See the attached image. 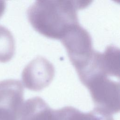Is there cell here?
Returning a JSON list of instances; mask_svg holds the SVG:
<instances>
[{"label": "cell", "instance_id": "1", "mask_svg": "<svg viewBox=\"0 0 120 120\" xmlns=\"http://www.w3.org/2000/svg\"><path fill=\"white\" fill-rule=\"evenodd\" d=\"M90 1L37 0L27 10L28 20L38 32L48 38L60 39L73 26L79 24L77 11Z\"/></svg>", "mask_w": 120, "mask_h": 120}, {"label": "cell", "instance_id": "2", "mask_svg": "<svg viewBox=\"0 0 120 120\" xmlns=\"http://www.w3.org/2000/svg\"><path fill=\"white\" fill-rule=\"evenodd\" d=\"M90 91L96 108L110 114L119 112L120 82L109 76L98 75L82 83Z\"/></svg>", "mask_w": 120, "mask_h": 120}, {"label": "cell", "instance_id": "3", "mask_svg": "<svg viewBox=\"0 0 120 120\" xmlns=\"http://www.w3.org/2000/svg\"><path fill=\"white\" fill-rule=\"evenodd\" d=\"M60 40L76 72L83 68L95 51L89 32L78 24L71 27Z\"/></svg>", "mask_w": 120, "mask_h": 120}, {"label": "cell", "instance_id": "4", "mask_svg": "<svg viewBox=\"0 0 120 120\" xmlns=\"http://www.w3.org/2000/svg\"><path fill=\"white\" fill-rule=\"evenodd\" d=\"M82 83L98 75L120 76V50L114 45L107 46L103 52L95 51L88 64L77 72Z\"/></svg>", "mask_w": 120, "mask_h": 120}, {"label": "cell", "instance_id": "5", "mask_svg": "<svg viewBox=\"0 0 120 120\" xmlns=\"http://www.w3.org/2000/svg\"><path fill=\"white\" fill-rule=\"evenodd\" d=\"M54 75L53 64L46 58L38 56L24 68L22 74V82L29 90L39 91L50 84Z\"/></svg>", "mask_w": 120, "mask_h": 120}, {"label": "cell", "instance_id": "6", "mask_svg": "<svg viewBox=\"0 0 120 120\" xmlns=\"http://www.w3.org/2000/svg\"><path fill=\"white\" fill-rule=\"evenodd\" d=\"M18 120H57L55 110L42 98L36 97L27 99L20 109Z\"/></svg>", "mask_w": 120, "mask_h": 120}, {"label": "cell", "instance_id": "7", "mask_svg": "<svg viewBox=\"0 0 120 120\" xmlns=\"http://www.w3.org/2000/svg\"><path fill=\"white\" fill-rule=\"evenodd\" d=\"M57 120H114L109 113L95 108L87 112L72 106H65L55 110Z\"/></svg>", "mask_w": 120, "mask_h": 120}, {"label": "cell", "instance_id": "8", "mask_svg": "<svg viewBox=\"0 0 120 120\" xmlns=\"http://www.w3.org/2000/svg\"><path fill=\"white\" fill-rule=\"evenodd\" d=\"M15 43L11 32L0 25V62L10 60L15 53Z\"/></svg>", "mask_w": 120, "mask_h": 120}, {"label": "cell", "instance_id": "9", "mask_svg": "<svg viewBox=\"0 0 120 120\" xmlns=\"http://www.w3.org/2000/svg\"><path fill=\"white\" fill-rule=\"evenodd\" d=\"M6 7V3L4 1L0 0V17L3 14Z\"/></svg>", "mask_w": 120, "mask_h": 120}]
</instances>
